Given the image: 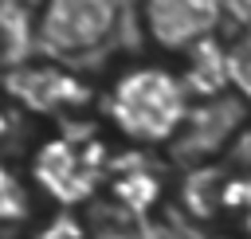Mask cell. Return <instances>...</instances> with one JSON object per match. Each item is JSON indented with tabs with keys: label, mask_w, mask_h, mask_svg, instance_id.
Segmentation results:
<instances>
[{
	"label": "cell",
	"mask_w": 251,
	"mask_h": 239,
	"mask_svg": "<svg viewBox=\"0 0 251 239\" xmlns=\"http://www.w3.org/2000/svg\"><path fill=\"white\" fill-rule=\"evenodd\" d=\"M239 235L235 239H251V176H227V188H224V212Z\"/></svg>",
	"instance_id": "12"
},
{
	"label": "cell",
	"mask_w": 251,
	"mask_h": 239,
	"mask_svg": "<svg viewBox=\"0 0 251 239\" xmlns=\"http://www.w3.org/2000/svg\"><path fill=\"white\" fill-rule=\"evenodd\" d=\"M137 31L157 59H184L208 39H220L227 0H137Z\"/></svg>",
	"instance_id": "4"
},
{
	"label": "cell",
	"mask_w": 251,
	"mask_h": 239,
	"mask_svg": "<svg viewBox=\"0 0 251 239\" xmlns=\"http://www.w3.org/2000/svg\"><path fill=\"white\" fill-rule=\"evenodd\" d=\"M35 51V12L24 0H0V67L12 71Z\"/></svg>",
	"instance_id": "8"
},
{
	"label": "cell",
	"mask_w": 251,
	"mask_h": 239,
	"mask_svg": "<svg viewBox=\"0 0 251 239\" xmlns=\"http://www.w3.org/2000/svg\"><path fill=\"white\" fill-rule=\"evenodd\" d=\"M161 192H165V176H161L153 153L149 149H129L126 157L110 161L106 188H102L98 200L110 204V208L133 212V215H153V208L161 204Z\"/></svg>",
	"instance_id": "6"
},
{
	"label": "cell",
	"mask_w": 251,
	"mask_h": 239,
	"mask_svg": "<svg viewBox=\"0 0 251 239\" xmlns=\"http://www.w3.org/2000/svg\"><path fill=\"white\" fill-rule=\"evenodd\" d=\"M227 63H231V90L251 102V24L239 27V35L227 43Z\"/></svg>",
	"instance_id": "13"
},
{
	"label": "cell",
	"mask_w": 251,
	"mask_h": 239,
	"mask_svg": "<svg viewBox=\"0 0 251 239\" xmlns=\"http://www.w3.org/2000/svg\"><path fill=\"white\" fill-rule=\"evenodd\" d=\"M35 184L27 176V168H16L12 161L0 157V231L12 227H27L31 212H35Z\"/></svg>",
	"instance_id": "9"
},
{
	"label": "cell",
	"mask_w": 251,
	"mask_h": 239,
	"mask_svg": "<svg viewBox=\"0 0 251 239\" xmlns=\"http://www.w3.org/2000/svg\"><path fill=\"white\" fill-rule=\"evenodd\" d=\"M196 102L169 59H137L126 63L98 94V114L114 137L129 149H165L176 145Z\"/></svg>",
	"instance_id": "1"
},
{
	"label": "cell",
	"mask_w": 251,
	"mask_h": 239,
	"mask_svg": "<svg viewBox=\"0 0 251 239\" xmlns=\"http://www.w3.org/2000/svg\"><path fill=\"white\" fill-rule=\"evenodd\" d=\"M90 235L94 239H173V231L157 215H133L102 200H98V215H90Z\"/></svg>",
	"instance_id": "10"
},
{
	"label": "cell",
	"mask_w": 251,
	"mask_h": 239,
	"mask_svg": "<svg viewBox=\"0 0 251 239\" xmlns=\"http://www.w3.org/2000/svg\"><path fill=\"white\" fill-rule=\"evenodd\" d=\"M216 239H227V235H216Z\"/></svg>",
	"instance_id": "15"
},
{
	"label": "cell",
	"mask_w": 251,
	"mask_h": 239,
	"mask_svg": "<svg viewBox=\"0 0 251 239\" xmlns=\"http://www.w3.org/2000/svg\"><path fill=\"white\" fill-rule=\"evenodd\" d=\"M12 102H8V94L0 90V141L8 137V129H12V110H8Z\"/></svg>",
	"instance_id": "14"
},
{
	"label": "cell",
	"mask_w": 251,
	"mask_h": 239,
	"mask_svg": "<svg viewBox=\"0 0 251 239\" xmlns=\"http://www.w3.org/2000/svg\"><path fill=\"white\" fill-rule=\"evenodd\" d=\"M24 239H94V235H90V219L86 215L67 212V208H51L47 215L27 223Z\"/></svg>",
	"instance_id": "11"
},
{
	"label": "cell",
	"mask_w": 251,
	"mask_h": 239,
	"mask_svg": "<svg viewBox=\"0 0 251 239\" xmlns=\"http://www.w3.org/2000/svg\"><path fill=\"white\" fill-rule=\"evenodd\" d=\"M114 153L94 129H82L75 121H63L55 133H47L31 157H27V176L35 192L51 208L78 212L82 204H94L106 188Z\"/></svg>",
	"instance_id": "2"
},
{
	"label": "cell",
	"mask_w": 251,
	"mask_h": 239,
	"mask_svg": "<svg viewBox=\"0 0 251 239\" xmlns=\"http://www.w3.org/2000/svg\"><path fill=\"white\" fill-rule=\"evenodd\" d=\"M118 16V0H39L35 51L55 63H78L114 39Z\"/></svg>",
	"instance_id": "3"
},
{
	"label": "cell",
	"mask_w": 251,
	"mask_h": 239,
	"mask_svg": "<svg viewBox=\"0 0 251 239\" xmlns=\"http://www.w3.org/2000/svg\"><path fill=\"white\" fill-rule=\"evenodd\" d=\"M12 106L35 114V118H51V121H71L75 114H82L94 94L90 86L71 71V63H55V59H27L12 71H4V86Z\"/></svg>",
	"instance_id": "5"
},
{
	"label": "cell",
	"mask_w": 251,
	"mask_h": 239,
	"mask_svg": "<svg viewBox=\"0 0 251 239\" xmlns=\"http://www.w3.org/2000/svg\"><path fill=\"white\" fill-rule=\"evenodd\" d=\"M176 71L192 94V102H216L224 90H231V63H227V43L208 39L184 59H176Z\"/></svg>",
	"instance_id": "7"
}]
</instances>
